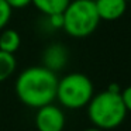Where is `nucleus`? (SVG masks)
I'll return each mask as SVG.
<instances>
[{
	"mask_svg": "<svg viewBox=\"0 0 131 131\" xmlns=\"http://www.w3.org/2000/svg\"><path fill=\"white\" fill-rule=\"evenodd\" d=\"M83 131H103V130L96 128V127H90V128H86V130H83Z\"/></svg>",
	"mask_w": 131,
	"mask_h": 131,
	"instance_id": "nucleus-15",
	"label": "nucleus"
},
{
	"mask_svg": "<svg viewBox=\"0 0 131 131\" xmlns=\"http://www.w3.org/2000/svg\"><path fill=\"white\" fill-rule=\"evenodd\" d=\"M93 94L94 88L89 76L80 72H72L58 80L55 100L65 108L79 110L88 106Z\"/></svg>",
	"mask_w": 131,
	"mask_h": 131,
	"instance_id": "nucleus-4",
	"label": "nucleus"
},
{
	"mask_svg": "<svg viewBox=\"0 0 131 131\" xmlns=\"http://www.w3.org/2000/svg\"><path fill=\"white\" fill-rule=\"evenodd\" d=\"M17 69V59L14 54L0 51V83L14 75Z\"/></svg>",
	"mask_w": 131,
	"mask_h": 131,
	"instance_id": "nucleus-10",
	"label": "nucleus"
},
{
	"mask_svg": "<svg viewBox=\"0 0 131 131\" xmlns=\"http://www.w3.org/2000/svg\"><path fill=\"white\" fill-rule=\"evenodd\" d=\"M100 20L114 21L125 13L127 2L125 0H93Z\"/></svg>",
	"mask_w": 131,
	"mask_h": 131,
	"instance_id": "nucleus-7",
	"label": "nucleus"
},
{
	"mask_svg": "<svg viewBox=\"0 0 131 131\" xmlns=\"http://www.w3.org/2000/svg\"><path fill=\"white\" fill-rule=\"evenodd\" d=\"M88 117L93 127L100 130H113L123 124L127 108L121 99V92L116 93L108 89L93 94L88 103Z\"/></svg>",
	"mask_w": 131,
	"mask_h": 131,
	"instance_id": "nucleus-2",
	"label": "nucleus"
},
{
	"mask_svg": "<svg viewBox=\"0 0 131 131\" xmlns=\"http://www.w3.org/2000/svg\"><path fill=\"white\" fill-rule=\"evenodd\" d=\"M12 14L13 9L9 6V3L6 0H0V31L7 27L10 18H12Z\"/></svg>",
	"mask_w": 131,
	"mask_h": 131,
	"instance_id": "nucleus-11",
	"label": "nucleus"
},
{
	"mask_svg": "<svg viewBox=\"0 0 131 131\" xmlns=\"http://www.w3.org/2000/svg\"><path fill=\"white\" fill-rule=\"evenodd\" d=\"M121 99L127 108V113H131V85L127 86L124 90H121Z\"/></svg>",
	"mask_w": 131,
	"mask_h": 131,
	"instance_id": "nucleus-13",
	"label": "nucleus"
},
{
	"mask_svg": "<svg viewBox=\"0 0 131 131\" xmlns=\"http://www.w3.org/2000/svg\"><path fill=\"white\" fill-rule=\"evenodd\" d=\"M34 121L38 131H63L66 120L62 108L49 103L37 108Z\"/></svg>",
	"mask_w": 131,
	"mask_h": 131,
	"instance_id": "nucleus-5",
	"label": "nucleus"
},
{
	"mask_svg": "<svg viewBox=\"0 0 131 131\" xmlns=\"http://www.w3.org/2000/svg\"><path fill=\"white\" fill-rule=\"evenodd\" d=\"M58 76L42 65L26 68L16 79V94L23 104L40 108L57 99Z\"/></svg>",
	"mask_w": 131,
	"mask_h": 131,
	"instance_id": "nucleus-1",
	"label": "nucleus"
},
{
	"mask_svg": "<svg viewBox=\"0 0 131 131\" xmlns=\"http://www.w3.org/2000/svg\"><path fill=\"white\" fill-rule=\"evenodd\" d=\"M21 45V37L16 30L3 28L0 31V51L14 54Z\"/></svg>",
	"mask_w": 131,
	"mask_h": 131,
	"instance_id": "nucleus-9",
	"label": "nucleus"
},
{
	"mask_svg": "<svg viewBox=\"0 0 131 131\" xmlns=\"http://www.w3.org/2000/svg\"><path fill=\"white\" fill-rule=\"evenodd\" d=\"M12 9H24L31 4V0H6Z\"/></svg>",
	"mask_w": 131,
	"mask_h": 131,
	"instance_id": "nucleus-14",
	"label": "nucleus"
},
{
	"mask_svg": "<svg viewBox=\"0 0 131 131\" xmlns=\"http://www.w3.org/2000/svg\"><path fill=\"white\" fill-rule=\"evenodd\" d=\"M69 59V52L66 47L61 42H54L49 44L42 52V66L47 69L55 72L63 69L68 63Z\"/></svg>",
	"mask_w": 131,
	"mask_h": 131,
	"instance_id": "nucleus-6",
	"label": "nucleus"
},
{
	"mask_svg": "<svg viewBox=\"0 0 131 131\" xmlns=\"http://www.w3.org/2000/svg\"><path fill=\"white\" fill-rule=\"evenodd\" d=\"M47 24L51 30H62L63 28V13H57V14L45 16Z\"/></svg>",
	"mask_w": 131,
	"mask_h": 131,
	"instance_id": "nucleus-12",
	"label": "nucleus"
},
{
	"mask_svg": "<svg viewBox=\"0 0 131 131\" xmlns=\"http://www.w3.org/2000/svg\"><path fill=\"white\" fill-rule=\"evenodd\" d=\"M100 23L93 0H71L63 12V31L73 38H85L96 31Z\"/></svg>",
	"mask_w": 131,
	"mask_h": 131,
	"instance_id": "nucleus-3",
	"label": "nucleus"
},
{
	"mask_svg": "<svg viewBox=\"0 0 131 131\" xmlns=\"http://www.w3.org/2000/svg\"><path fill=\"white\" fill-rule=\"evenodd\" d=\"M125 2H130V0H125Z\"/></svg>",
	"mask_w": 131,
	"mask_h": 131,
	"instance_id": "nucleus-16",
	"label": "nucleus"
},
{
	"mask_svg": "<svg viewBox=\"0 0 131 131\" xmlns=\"http://www.w3.org/2000/svg\"><path fill=\"white\" fill-rule=\"evenodd\" d=\"M69 3L71 0H31V4L44 16L63 13Z\"/></svg>",
	"mask_w": 131,
	"mask_h": 131,
	"instance_id": "nucleus-8",
	"label": "nucleus"
}]
</instances>
